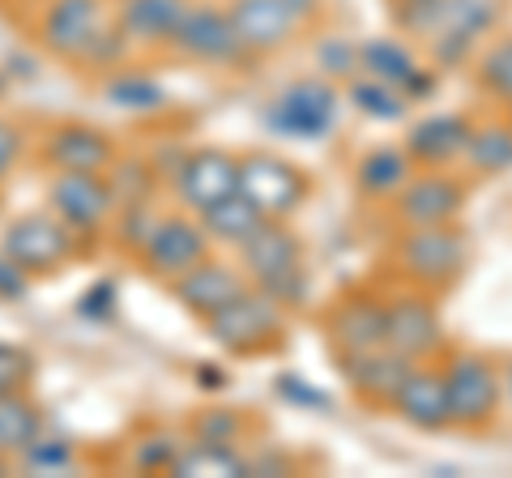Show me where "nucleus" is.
I'll list each match as a JSON object with an SVG mask.
<instances>
[{"label": "nucleus", "instance_id": "6", "mask_svg": "<svg viewBox=\"0 0 512 478\" xmlns=\"http://www.w3.org/2000/svg\"><path fill=\"white\" fill-rule=\"evenodd\" d=\"M239 197H248L261 218L291 222L316 197V175L291 154L252 146L239 150Z\"/></svg>", "mask_w": 512, "mask_h": 478}, {"label": "nucleus", "instance_id": "42", "mask_svg": "<svg viewBox=\"0 0 512 478\" xmlns=\"http://www.w3.org/2000/svg\"><path fill=\"white\" fill-rule=\"evenodd\" d=\"M500 372H504V402L512 406V359H508V363H500Z\"/></svg>", "mask_w": 512, "mask_h": 478}, {"label": "nucleus", "instance_id": "23", "mask_svg": "<svg viewBox=\"0 0 512 478\" xmlns=\"http://www.w3.org/2000/svg\"><path fill=\"white\" fill-rule=\"evenodd\" d=\"M184 9H188V0H116V22H120V35L128 39V47L167 52Z\"/></svg>", "mask_w": 512, "mask_h": 478}, {"label": "nucleus", "instance_id": "11", "mask_svg": "<svg viewBox=\"0 0 512 478\" xmlns=\"http://www.w3.org/2000/svg\"><path fill=\"white\" fill-rule=\"evenodd\" d=\"M167 52L197 60V65H210V69H235V73H248L256 65L248 56V47L235 35L227 5H214V0H188Z\"/></svg>", "mask_w": 512, "mask_h": 478}, {"label": "nucleus", "instance_id": "35", "mask_svg": "<svg viewBox=\"0 0 512 478\" xmlns=\"http://www.w3.org/2000/svg\"><path fill=\"white\" fill-rule=\"evenodd\" d=\"M274 393L278 397H286L291 406H299V410H312V414H333V397L320 389V385H312V380H303L299 372H278V380H274Z\"/></svg>", "mask_w": 512, "mask_h": 478}, {"label": "nucleus", "instance_id": "21", "mask_svg": "<svg viewBox=\"0 0 512 478\" xmlns=\"http://www.w3.org/2000/svg\"><path fill=\"white\" fill-rule=\"evenodd\" d=\"M43 163L52 171H111L120 163V141L99 124L64 120L43 137Z\"/></svg>", "mask_w": 512, "mask_h": 478}, {"label": "nucleus", "instance_id": "25", "mask_svg": "<svg viewBox=\"0 0 512 478\" xmlns=\"http://www.w3.org/2000/svg\"><path fill=\"white\" fill-rule=\"evenodd\" d=\"M461 171L470 180H495V175L512 171V124L504 116L474 120L466 154H461Z\"/></svg>", "mask_w": 512, "mask_h": 478}, {"label": "nucleus", "instance_id": "20", "mask_svg": "<svg viewBox=\"0 0 512 478\" xmlns=\"http://www.w3.org/2000/svg\"><path fill=\"white\" fill-rule=\"evenodd\" d=\"M474 129L470 111H431L423 120H410V129L402 137V150L414 167L440 171V167H461L466 141Z\"/></svg>", "mask_w": 512, "mask_h": 478}, {"label": "nucleus", "instance_id": "30", "mask_svg": "<svg viewBox=\"0 0 512 478\" xmlns=\"http://www.w3.org/2000/svg\"><path fill=\"white\" fill-rule=\"evenodd\" d=\"M342 99L355 103L359 116L380 120V124H397V120H406V111H410V99L402 90L389 86V82H376V77H367V73L346 77V82H342Z\"/></svg>", "mask_w": 512, "mask_h": 478}, {"label": "nucleus", "instance_id": "28", "mask_svg": "<svg viewBox=\"0 0 512 478\" xmlns=\"http://www.w3.org/2000/svg\"><path fill=\"white\" fill-rule=\"evenodd\" d=\"M43 432H47V423L30 389L0 393V457H22Z\"/></svg>", "mask_w": 512, "mask_h": 478}, {"label": "nucleus", "instance_id": "26", "mask_svg": "<svg viewBox=\"0 0 512 478\" xmlns=\"http://www.w3.org/2000/svg\"><path fill=\"white\" fill-rule=\"evenodd\" d=\"M474 90L495 107H512V30H495V35L478 47L470 60Z\"/></svg>", "mask_w": 512, "mask_h": 478}, {"label": "nucleus", "instance_id": "17", "mask_svg": "<svg viewBox=\"0 0 512 478\" xmlns=\"http://www.w3.org/2000/svg\"><path fill=\"white\" fill-rule=\"evenodd\" d=\"M47 210L64 218L73 231H82L86 239L99 235L120 210V193L111 171H52L47 184Z\"/></svg>", "mask_w": 512, "mask_h": 478}, {"label": "nucleus", "instance_id": "41", "mask_svg": "<svg viewBox=\"0 0 512 478\" xmlns=\"http://www.w3.org/2000/svg\"><path fill=\"white\" fill-rule=\"evenodd\" d=\"M197 385L201 389H227L231 376H227V368H218V363H201V368H197Z\"/></svg>", "mask_w": 512, "mask_h": 478}, {"label": "nucleus", "instance_id": "4", "mask_svg": "<svg viewBox=\"0 0 512 478\" xmlns=\"http://www.w3.org/2000/svg\"><path fill=\"white\" fill-rule=\"evenodd\" d=\"M444 393H448V419L466 436H487L500 427L504 414V372L500 359L487 350L448 346L440 355Z\"/></svg>", "mask_w": 512, "mask_h": 478}, {"label": "nucleus", "instance_id": "7", "mask_svg": "<svg viewBox=\"0 0 512 478\" xmlns=\"http://www.w3.org/2000/svg\"><path fill=\"white\" fill-rule=\"evenodd\" d=\"M0 252L22 269V274L35 278H52L64 265H73L86 252V235L73 231L64 218H56L52 210H30L18 214L13 222H5L0 231Z\"/></svg>", "mask_w": 512, "mask_h": 478}, {"label": "nucleus", "instance_id": "40", "mask_svg": "<svg viewBox=\"0 0 512 478\" xmlns=\"http://www.w3.org/2000/svg\"><path fill=\"white\" fill-rule=\"evenodd\" d=\"M26 295H30V278L0 252V304H18Z\"/></svg>", "mask_w": 512, "mask_h": 478}, {"label": "nucleus", "instance_id": "2", "mask_svg": "<svg viewBox=\"0 0 512 478\" xmlns=\"http://www.w3.org/2000/svg\"><path fill=\"white\" fill-rule=\"evenodd\" d=\"M239 269L248 274L256 291L278 299L286 312H303L312 299V265H308V244L291 222L265 218L244 244L235 248Z\"/></svg>", "mask_w": 512, "mask_h": 478}, {"label": "nucleus", "instance_id": "27", "mask_svg": "<svg viewBox=\"0 0 512 478\" xmlns=\"http://www.w3.org/2000/svg\"><path fill=\"white\" fill-rule=\"evenodd\" d=\"M261 419L244 406H201L197 414H188V440L201 444H231V449H244L261 432Z\"/></svg>", "mask_w": 512, "mask_h": 478}, {"label": "nucleus", "instance_id": "8", "mask_svg": "<svg viewBox=\"0 0 512 478\" xmlns=\"http://www.w3.org/2000/svg\"><path fill=\"white\" fill-rule=\"evenodd\" d=\"M384 346L410 363H436L453 346L440 312V295L393 282V291H384Z\"/></svg>", "mask_w": 512, "mask_h": 478}, {"label": "nucleus", "instance_id": "13", "mask_svg": "<svg viewBox=\"0 0 512 478\" xmlns=\"http://www.w3.org/2000/svg\"><path fill=\"white\" fill-rule=\"evenodd\" d=\"M504 26V0H444L440 26L423 47L431 69H461Z\"/></svg>", "mask_w": 512, "mask_h": 478}, {"label": "nucleus", "instance_id": "24", "mask_svg": "<svg viewBox=\"0 0 512 478\" xmlns=\"http://www.w3.org/2000/svg\"><path fill=\"white\" fill-rule=\"evenodd\" d=\"M410 171H414V163L406 158V150H402V141H380V146H372V150H363L359 158H355V171H350V184H355V193L363 197V201H376V205H384L389 201L397 188H402L406 180H410Z\"/></svg>", "mask_w": 512, "mask_h": 478}, {"label": "nucleus", "instance_id": "3", "mask_svg": "<svg viewBox=\"0 0 512 478\" xmlns=\"http://www.w3.org/2000/svg\"><path fill=\"white\" fill-rule=\"evenodd\" d=\"M393 282L419 286L431 295L457 291L470 269V235L461 222H436V227H397L389 244Z\"/></svg>", "mask_w": 512, "mask_h": 478}, {"label": "nucleus", "instance_id": "34", "mask_svg": "<svg viewBox=\"0 0 512 478\" xmlns=\"http://www.w3.org/2000/svg\"><path fill=\"white\" fill-rule=\"evenodd\" d=\"M180 449H184V440H175V436H167V432H150L146 440H137V449H133V470H141V474H171Z\"/></svg>", "mask_w": 512, "mask_h": 478}, {"label": "nucleus", "instance_id": "39", "mask_svg": "<svg viewBox=\"0 0 512 478\" xmlns=\"http://www.w3.org/2000/svg\"><path fill=\"white\" fill-rule=\"evenodd\" d=\"M22 150H26V137H22V129L13 120H5L0 116V184L9 180L13 171H18V163H22Z\"/></svg>", "mask_w": 512, "mask_h": 478}, {"label": "nucleus", "instance_id": "14", "mask_svg": "<svg viewBox=\"0 0 512 478\" xmlns=\"http://www.w3.org/2000/svg\"><path fill=\"white\" fill-rule=\"evenodd\" d=\"M210 252H214V239L205 235L201 218L188 210H171V214H158L146 244L137 248V265L158 282H175L192 265H201Z\"/></svg>", "mask_w": 512, "mask_h": 478}, {"label": "nucleus", "instance_id": "5", "mask_svg": "<svg viewBox=\"0 0 512 478\" xmlns=\"http://www.w3.org/2000/svg\"><path fill=\"white\" fill-rule=\"evenodd\" d=\"M201 325L205 338L231 359H274L291 346V312L265 291H256V286L235 295L227 308Z\"/></svg>", "mask_w": 512, "mask_h": 478}, {"label": "nucleus", "instance_id": "29", "mask_svg": "<svg viewBox=\"0 0 512 478\" xmlns=\"http://www.w3.org/2000/svg\"><path fill=\"white\" fill-rule=\"evenodd\" d=\"M175 478H248V453L244 449H231V444H201V440H188L180 457L171 466Z\"/></svg>", "mask_w": 512, "mask_h": 478}, {"label": "nucleus", "instance_id": "9", "mask_svg": "<svg viewBox=\"0 0 512 478\" xmlns=\"http://www.w3.org/2000/svg\"><path fill=\"white\" fill-rule=\"evenodd\" d=\"M474 193V180L461 167L423 171L414 167L410 180L384 201L393 227H436V222H461Z\"/></svg>", "mask_w": 512, "mask_h": 478}, {"label": "nucleus", "instance_id": "38", "mask_svg": "<svg viewBox=\"0 0 512 478\" xmlns=\"http://www.w3.org/2000/svg\"><path fill=\"white\" fill-rule=\"evenodd\" d=\"M320 69L333 82H346V77L359 73V43L350 39H320Z\"/></svg>", "mask_w": 512, "mask_h": 478}, {"label": "nucleus", "instance_id": "19", "mask_svg": "<svg viewBox=\"0 0 512 478\" xmlns=\"http://www.w3.org/2000/svg\"><path fill=\"white\" fill-rule=\"evenodd\" d=\"M248 286L252 282H248L244 269H239V261H227V257H218V252H210L201 265H192L188 274L167 282V291H171V299L188 316H197V321H210L214 312H222L235 295H244Z\"/></svg>", "mask_w": 512, "mask_h": 478}, {"label": "nucleus", "instance_id": "37", "mask_svg": "<svg viewBox=\"0 0 512 478\" xmlns=\"http://www.w3.org/2000/svg\"><path fill=\"white\" fill-rule=\"evenodd\" d=\"M116 304H120V286L111 278H99L77 295V316H82V321H111Z\"/></svg>", "mask_w": 512, "mask_h": 478}, {"label": "nucleus", "instance_id": "1", "mask_svg": "<svg viewBox=\"0 0 512 478\" xmlns=\"http://www.w3.org/2000/svg\"><path fill=\"white\" fill-rule=\"evenodd\" d=\"M39 47L64 65L120 69L128 39L116 22V0H43L35 22Z\"/></svg>", "mask_w": 512, "mask_h": 478}, {"label": "nucleus", "instance_id": "22", "mask_svg": "<svg viewBox=\"0 0 512 478\" xmlns=\"http://www.w3.org/2000/svg\"><path fill=\"white\" fill-rule=\"evenodd\" d=\"M389 414H397L414 432H448L453 419H448V393H444V372L440 359L436 363H410V372L397 389Z\"/></svg>", "mask_w": 512, "mask_h": 478}, {"label": "nucleus", "instance_id": "18", "mask_svg": "<svg viewBox=\"0 0 512 478\" xmlns=\"http://www.w3.org/2000/svg\"><path fill=\"white\" fill-rule=\"evenodd\" d=\"M338 376L346 380L350 397L363 406V410H384L389 414L397 389L410 372V359H402L397 350L389 346H372V350H355V355H329Z\"/></svg>", "mask_w": 512, "mask_h": 478}, {"label": "nucleus", "instance_id": "16", "mask_svg": "<svg viewBox=\"0 0 512 478\" xmlns=\"http://www.w3.org/2000/svg\"><path fill=\"white\" fill-rule=\"evenodd\" d=\"M171 193L188 214H205L222 197L239 193V150H227V146L184 150L171 167Z\"/></svg>", "mask_w": 512, "mask_h": 478}, {"label": "nucleus", "instance_id": "10", "mask_svg": "<svg viewBox=\"0 0 512 478\" xmlns=\"http://www.w3.org/2000/svg\"><path fill=\"white\" fill-rule=\"evenodd\" d=\"M231 26L248 56L261 65L269 56H282L308 26L320 18V0H227Z\"/></svg>", "mask_w": 512, "mask_h": 478}, {"label": "nucleus", "instance_id": "32", "mask_svg": "<svg viewBox=\"0 0 512 478\" xmlns=\"http://www.w3.org/2000/svg\"><path fill=\"white\" fill-rule=\"evenodd\" d=\"M201 218V227H205V235L214 239V244H222V248H239L244 239L261 227V214H256V205L248 201V197H239V193H231V197H222L218 205H210L205 214H197Z\"/></svg>", "mask_w": 512, "mask_h": 478}, {"label": "nucleus", "instance_id": "15", "mask_svg": "<svg viewBox=\"0 0 512 478\" xmlns=\"http://www.w3.org/2000/svg\"><path fill=\"white\" fill-rule=\"evenodd\" d=\"M320 333L329 342V355H355V350L384 346V291L376 286H342L320 308Z\"/></svg>", "mask_w": 512, "mask_h": 478}, {"label": "nucleus", "instance_id": "31", "mask_svg": "<svg viewBox=\"0 0 512 478\" xmlns=\"http://www.w3.org/2000/svg\"><path fill=\"white\" fill-rule=\"evenodd\" d=\"M103 99L111 107H120V111L146 116V111L167 107V90H163V82H154V77L141 73V69H111L103 77Z\"/></svg>", "mask_w": 512, "mask_h": 478}, {"label": "nucleus", "instance_id": "12", "mask_svg": "<svg viewBox=\"0 0 512 478\" xmlns=\"http://www.w3.org/2000/svg\"><path fill=\"white\" fill-rule=\"evenodd\" d=\"M338 107H342V86L333 77H295L291 86L278 90L269 103V129L291 137V141H325L338 129Z\"/></svg>", "mask_w": 512, "mask_h": 478}, {"label": "nucleus", "instance_id": "36", "mask_svg": "<svg viewBox=\"0 0 512 478\" xmlns=\"http://www.w3.org/2000/svg\"><path fill=\"white\" fill-rule=\"evenodd\" d=\"M35 372H39V359L30 355L26 346L0 342V393L30 389V385H35Z\"/></svg>", "mask_w": 512, "mask_h": 478}, {"label": "nucleus", "instance_id": "33", "mask_svg": "<svg viewBox=\"0 0 512 478\" xmlns=\"http://www.w3.org/2000/svg\"><path fill=\"white\" fill-rule=\"evenodd\" d=\"M73 461H77V449L64 436H39L30 449L22 453V466L26 470H35V474H69L73 470Z\"/></svg>", "mask_w": 512, "mask_h": 478}, {"label": "nucleus", "instance_id": "43", "mask_svg": "<svg viewBox=\"0 0 512 478\" xmlns=\"http://www.w3.org/2000/svg\"><path fill=\"white\" fill-rule=\"evenodd\" d=\"M504 120H508V124H512V107H504Z\"/></svg>", "mask_w": 512, "mask_h": 478}]
</instances>
